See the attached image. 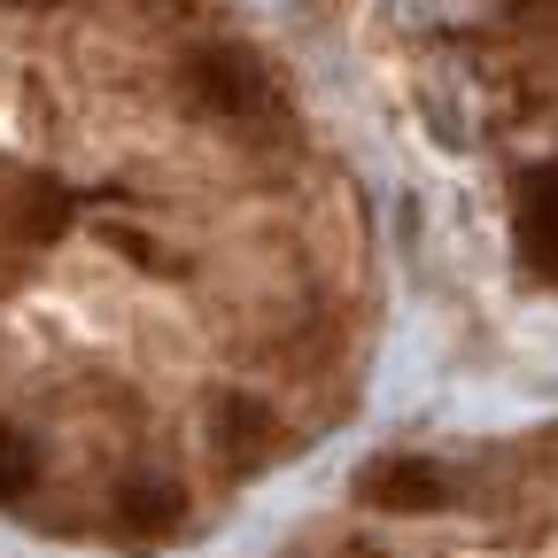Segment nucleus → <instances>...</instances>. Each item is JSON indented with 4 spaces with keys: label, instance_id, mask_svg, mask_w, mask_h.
<instances>
[{
    "label": "nucleus",
    "instance_id": "1",
    "mask_svg": "<svg viewBox=\"0 0 558 558\" xmlns=\"http://www.w3.org/2000/svg\"><path fill=\"white\" fill-rule=\"evenodd\" d=\"M179 86H186V101H194V109L226 117V124H256V117L271 109V78H264V62H248L241 47H202V54H186Z\"/></svg>",
    "mask_w": 558,
    "mask_h": 558
},
{
    "label": "nucleus",
    "instance_id": "2",
    "mask_svg": "<svg viewBox=\"0 0 558 558\" xmlns=\"http://www.w3.org/2000/svg\"><path fill=\"white\" fill-rule=\"evenodd\" d=\"M442 497H450V473L427 458H388L365 473V505H380V512H435Z\"/></svg>",
    "mask_w": 558,
    "mask_h": 558
},
{
    "label": "nucleus",
    "instance_id": "3",
    "mask_svg": "<svg viewBox=\"0 0 558 558\" xmlns=\"http://www.w3.org/2000/svg\"><path fill=\"white\" fill-rule=\"evenodd\" d=\"M520 248L543 279H558V163L527 171V186H520Z\"/></svg>",
    "mask_w": 558,
    "mask_h": 558
},
{
    "label": "nucleus",
    "instance_id": "4",
    "mask_svg": "<svg viewBox=\"0 0 558 558\" xmlns=\"http://www.w3.org/2000/svg\"><path fill=\"white\" fill-rule=\"evenodd\" d=\"M117 520H124L132 535H171V527L186 520V488H179V481H156V473H140V481L117 488Z\"/></svg>",
    "mask_w": 558,
    "mask_h": 558
},
{
    "label": "nucleus",
    "instance_id": "5",
    "mask_svg": "<svg viewBox=\"0 0 558 558\" xmlns=\"http://www.w3.org/2000/svg\"><path fill=\"white\" fill-rule=\"evenodd\" d=\"M209 435H218V450H226L233 465H256V458L271 450V411H264L256 396H226L218 418H209Z\"/></svg>",
    "mask_w": 558,
    "mask_h": 558
},
{
    "label": "nucleus",
    "instance_id": "6",
    "mask_svg": "<svg viewBox=\"0 0 558 558\" xmlns=\"http://www.w3.org/2000/svg\"><path fill=\"white\" fill-rule=\"evenodd\" d=\"M32 473H39L32 435H16L9 418H0V505H9V497H24V488H32Z\"/></svg>",
    "mask_w": 558,
    "mask_h": 558
},
{
    "label": "nucleus",
    "instance_id": "7",
    "mask_svg": "<svg viewBox=\"0 0 558 558\" xmlns=\"http://www.w3.org/2000/svg\"><path fill=\"white\" fill-rule=\"evenodd\" d=\"M9 9H54V0H9Z\"/></svg>",
    "mask_w": 558,
    "mask_h": 558
}]
</instances>
